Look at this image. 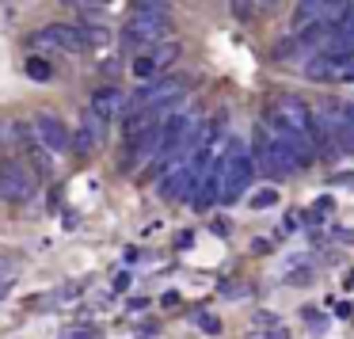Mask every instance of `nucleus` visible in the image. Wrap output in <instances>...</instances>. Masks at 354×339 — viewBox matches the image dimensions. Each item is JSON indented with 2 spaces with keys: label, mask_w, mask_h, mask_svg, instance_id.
<instances>
[{
  "label": "nucleus",
  "mask_w": 354,
  "mask_h": 339,
  "mask_svg": "<svg viewBox=\"0 0 354 339\" xmlns=\"http://www.w3.org/2000/svg\"><path fill=\"white\" fill-rule=\"evenodd\" d=\"M255 156H259V168L270 172L274 179H286V176H293V172L301 168L297 156L290 153V145H286V141H278L267 126H259V130H255Z\"/></svg>",
  "instance_id": "obj_1"
},
{
  "label": "nucleus",
  "mask_w": 354,
  "mask_h": 339,
  "mask_svg": "<svg viewBox=\"0 0 354 339\" xmlns=\"http://www.w3.org/2000/svg\"><path fill=\"white\" fill-rule=\"evenodd\" d=\"M168 31H171L168 12H141V8H133L130 24L122 27V42L133 46V50H141V46H153V42L168 39Z\"/></svg>",
  "instance_id": "obj_2"
},
{
  "label": "nucleus",
  "mask_w": 354,
  "mask_h": 339,
  "mask_svg": "<svg viewBox=\"0 0 354 339\" xmlns=\"http://www.w3.org/2000/svg\"><path fill=\"white\" fill-rule=\"evenodd\" d=\"M31 194H35V172L16 156H0V199L27 202Z\"/></svg>",
  "instance_id": "obj_3"
},
{
  "label": "nucleus",
  "mask_w": 354,
  "mask_h": 339,
  "mask_svg": "<svg viewBox=\"0 0 354 339\" xmlns=\"http://www.w3.org/2000/svg\"><path fill=\"white\" fill-rule=\"evenodd\" d=\"M103 141H107V118L95 115V111L88 107L84 115H80L77 130L69 134V149H73V153H80V156H88V153H95Z\"/></svg>",
  "instance_id": "obj_4"
},
{
  "label": "nucleus",
  "mask_w": 354,
  "mask_h": 339,
  "mask_svg": "<svg viewBox=\"0 0 354 339\" xmlns=\"http://www.w3.org/2000/svg\"><path fill=\"white\" fill-rule=\"evenodd\" d=\"M31 46H39V50H65V54H80V50H88L80 27H73V24H50L46 31H35L31 35Z\"/></svg>",
  "instance_id": "obj_5"
},
{
  "label": "nucleus",
  "mask_w": 354,
  "mask_h": 339,
  "mask_svg": "<svg viewBox=\"0 0 354 339\" xmlns=\"http://www.w3.org/2000/svg\"><path fill=\"white\" fill-rule=\"evenodd\" d=\"M35 138L50 153H69V126L54 115V111H35Z\"/></svg>",
  "instance_id": "obj_6"
},
{
  "label": "nucleus",
  "mask_w": 354,
  "mask_h": 339,
  "mask_svg": "<svg viewBox=\"0 0 354 339\" xmlns=\"http://www.w3.org/2000/svg\"><path fill=\"white\" fill-rule=\"evenodd\" d=\"M156 191H160L164 199H187V191H191V161L171 164V168L164 172V179H160Z\"/></svg>",
  "instance_id": "obj_7"
},
{
  "label": "nucleus",
  "mask_w": 354,
  "mask_h": 339,
  "mask_svg": "<svg viewBox=\"0 0 354 339\" xmlns=\"http://www.w3.org/2000/svg\"><path fill=\"white\" fill-rule=\"evenodd\" d=\"M328 42H339V46L354 50V8H351V4H346V8L339 12L335 19H331V35H328Z\"/></svg>",
  "instance_id": "obj_8"
},
{
  "label": "nucleus",
  "mask_w": 354,
  "mask_h": 339,
  "mask_svg": "<svg viewBox=\"0 0 354 339\" xmlns=\"http://www.w3.org/2000/svg\"><path fill=\"white\" fill-rule=\"evenodd\" d=\"M122 107H126V100H122V92H115V88H100V92L92 95V111L103 115V118L122 115Z\"/></svg>",
  "instance_id": "obj_9"
},
{
  "label": "nucleus",
  "mask_w": 354,
  "mask_h": 339,
  "mask_svg": "<svg viewBox=\"0 0 354 339\" xmlns=\"http://www.w3.org/2000/svg\"><path fill=\"white\" fill-rule=\"evenodd\" d=\"M176 57H179V42H164V46H156V42H153V50H149V62L156 65V73L168 69Z\"/></svg>",
  "instance_id": "obj_10"
},
{
  "label": "nucleus",
  "mask_w": 354,
  "mask_h": 339,
  "mask_svg": "<svg viewBox=\"0 0 354 339\" xmlns=\"http://www.w3.org/2000/svg\"><path fill=\"white\" fill-rule=\"evenodd\" d=\"M80 35H84V46H107V42H111L107 24H84V27H80Z\"/></svg>",
  "instance_id": "obj_11"
},
{
  "label": "nucleus",
  "mask_w": 354,
  "mask_h": 339,
  "mask_svg": "<svg viewBox=\"0 0 354 339\" xmlns=\"http://www.w3.org/2000/svg\"><path fill=\"white\" fill-rule=\"evenodd\" d=\"M278 199H282V194H278L274 187H263V191L252 194V210H270V206H278Z\"/></svg>",
  "instance_id": "obj_12"
},
{
  "label": "nucleus",
  "mask_w": 354,
  "mask_h": 339,
  "mask_svg": "<svg viewBox=\"0 0 354 339\" xmlns=\"http://www.w3.org/2000/svg\"><path fill=\"white\" fill-rule=\"evenodd\" d=\"M255 12H259V4H255V0H232V16H236L240 24H252Z\"/></svg>",
  "instance_id": "obj_13"
},
{
  "label": "nucleus",
  "mask_w": 354,
  "mask_h": 339,
  "mask_svg": "<svg viewBox=\"0 0 354 339\" xmlns=\"http://www.w3.org/2000/svg\"><path fill=\"white\" fill-rule=\"evenodd\" d=\"M16 145V118H4L0 115V153Z\"/></svg>",
  "instance_id": "obj_14"
},
{
  "label": "nucleus",
  "mask_w": 354,
  "mask_h": 339,
  "mask_svg": "<svg viewBox=\"0 0 354 339\" xmlns=\"http://www.w3.org/2000/svg\"><path fill=\"white\" fill-rule=\"evenodd\" d=\"M50 62H42V57H27V77L31 80H50Z\"/></svg>",
  "instance_id": "obj_15"
},
{
  "label": "nucleus",
  "mask_w": 354,
  "mask_h": 339,
  "mask_svg": "<svg viewBox=\"0 0 354 339\" xmlns=\"http://www.w3.org/2000/svg\"><path fill=\"white\" fill-rule=\"evenodd\" d=\"M194 320H198V328L206 331V336H217V331H221V320H217L214 313H198Z\"/></svg>",
  "instance_id": "obj_16"
},
{
  "label": "nucleus",
  "mask_w": 354,
  "mask_h": 339,
  "mask_svg": "<svg viewBox=\"0 0 354 339\" xmlns=\"http://www.w3.org/2000/svg\"><path fill=\"white\" fill-rule=\"evenodd\" d=\"M133 77H156V65L149 62V54L133 57Z\"/></svg>",
  "instance_id": "obj_17"
},
{
  "label": "nucleus",
  "mask_w": 354,
  "mask_h": 339,
  "mask_svg": "<svg viewBox=\"0 0 354 339\" xmlns=\"http://www.w3.org/2000/svg\"><path fill=\"white\" fill-rule=\"evenodd\" d=\"M16 278V259L12 255H0V286H8Z\"/></svg>",
  "instance_id": "obj_18"
},
{
  "label": "nucleus",
  "mask_w": 354,
  "mask_h": 339,
  "mask_svg": "<svg viewBox=\"0 0 354 339\" xmlns=\"http://www.w3.org/2000/svg\"><path fill=\"white\" fill-rule=\"evenodd\" d=\"M133 8H141V12H168V0H133Z\"/></svg>",
  "instance_id": "obj_19"
},
{
  "label": "nucleus",
  "mask_w": 354,
  "mask_h": 339,
  "mask_svg": "<svg viewBox=\"0 0 354 339\" xmlns=\"http://www.w3.org/2000/svg\"><path fill=\"white\" fill-rule=\"evenodd\" d=\"M335 77H339V80H354V54H351V57H346V62H343V69H339Z\"/></svg>",
  "instance_id": "obj_20"
},
{
  "label": "nucleus",
  "mask_w": 354,
  "mask_h": 339,
  "mask_svg": "<svg viewBox=\"0 0 354 339\" xmlns=\"http://www.w3.org/2000/svg\"><path fill=\"white\" fill-rule=\"evenodd\" d=\"M95 336H100V331H95L92 324H84V328H77V331H73V339H95Z\"/></svg>",
  "instance_id": "obj_21"
},
{
  "label": "nucleus",
  "mask_w": 354,
  "mask_h": 339,
  "mask_svg": "<svg viewBox=\"0 0 354 339\" xmlns=\"http://www.w3.org/2000/svg\"><path fill=\"white\" fill-rule=\"evenodd\" d=\"M339 111H343L346 126H351V130H354V103H339Z\"/></svg>",
  "instance_id": "obj_22"
},
{
  "label": "nucleus",
  "mask_w": 354,
  "mask_h": 339,
  "mask_svg": "<svg viewBox=\"0 0 354 339\" xmlns=\"http://www.w3.org/2000/svg\"><path fill=\"white\" fill-rule=\"evenodd\" d=\"M263 339H290V331H286V328H270Z\"/></svg>",
  "instance_id": "obj_23"
},
{
  "label": "nucleus",
  "mask_w": 354,
  "mask_h": 339,
  "mask_svg": "<svg viewBox=\"0 0 354 339\" xmlns=\"http://www.w3.org/2000/svg\"><path fill=\"white\" fill-rule=\"evenodd\" d=\"M88 4H92V8H111L115 0H88Z\"/></svg>",
  "instance_id": "obj_24"
},
{
  "label": "nucleus",
  "mask_w": 354,
  "mask_h": 339,
  "mask_svg": "<svg viewBox=\"0 0 354 339\" xmlns=\"http://www.w3.org/2000/svg\"><path fill=\"white\" fill-rule=\"evenodd\" d=\"M255 4H259V8H274L278 0H255Z\"/></svg>",
  "instance_id": "obj_25"
},
{
  "label": "nucleus",
  "mask_w": 354,
  "mask_h": 339,
  "mask_svg": "<svg viewBox=\"0 0 354 339\" xmlns=\"http://www.w3.org/2000/svg\"><path fill=\"white\" fill-rule=\"evenodd\" d=\"M346 286H351V290H354V271H351V275H346Z\"/></svg>",
  "instance_id": "obj_26"
}]
</instances>
